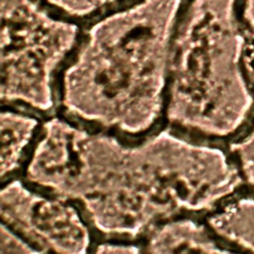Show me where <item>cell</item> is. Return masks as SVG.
Instances as JSON below:
<instances>
[{
    "mask_svg": "<svg viewBox=\"0 0 254 254\" xmlns=\"http://www.w3.org/2000/svg\"><path fill=\"white\" fill-rule=\"evenodd\" d=\"M238 0H191L174 38L169 75L189 87L199 134L233 140L254 117L242 55L246 31Z\"/></svg>",
    "mask_w": 254,
    "mask_h": 254,
    "instance_id": "cell-1",
    "label": "cell"
},
{
    "mask_svg": "<svg viewBox=\"0 0 254 254\" xmlns=\"http://www.w3.org/2000/svg\"><path fill=\"white\" fill-rule=\"evenodd\" d=\"M2 75L10 83L51 81L71 53L78 28L33 0H1Z\"/></svg>",
    "mask_w": 254,
    "mask_h": 254,
    "instance_id": "cell-2",
    "label": "cell"
},
{
    "mask_svg": "<svg viewBox=\"0 0 254 254\" xmlns=\"http://www.w3.org/2000/svg\"><path fill=\"white\" fill-rule=\"evenodd\" d=\"M207 218L214 233L229 247L254 252V192L237 193Z\"/></svg>",
    "mask_w": 254,
    "mask_h": 254,
    "instance_id": "cell-3",
    "label": "cell"
},
{
    "mask_svg": "<svg viewBox=\"0 0 254 254\" xmlns=\"http://www.w3.org/2000/svg\"><path fill=\"white\" fill-rule=\"evenodd\" d=\"M230 153L239 168L244 184L254 190V117L244 131L231 140Z\"/></svg>",
    "mask_w": 254,
    "mask_h": 254,
    "instance_id": "cell-4",
    "label": "cell"
},
{
    "mask_svg": "<svg viewBox=\"0 0 254 254\" xmlns=\"http://www.w3.org/2000/svg\"><path fill=\"white\" fill-rule=\"evenodd\" d=\"M71 17H85L121 0H44Z\"/></svg>",
    "mask_w": 254,
    "mask_h": 254,
    "instance_id": "cell-5",
    "label": "cell"
},
{
    "mask_svg": "<svg viewBox=\"0 0 254 254\" xmlns=\"http://www.w3.org/2000/svg\"><path fill=\"white\" fill-rule=\"evenodd\" d=\"M242 63L247 78L254 91V28L246 31Z\"/></svg>",
    "mask_w": 254,
    "mask_h": 254,
    "instance_id": "cell-6",
    "label": "cell"
},
{
    "mask_svg": "<svg viewBox=\"0 0 254 254\" xmlns=\"http://www.w3.org/2000/svg\"><path fill=\"white\" fill-rule=\"evenodd\" d=\"M237 16L245 31L254 28V0H238Z\"/></svg>",
    "mask_w": 254,
    "mask_h": 254,
    "instance_id": "cell-7",
    "label": "cell"
}]
</instances>
